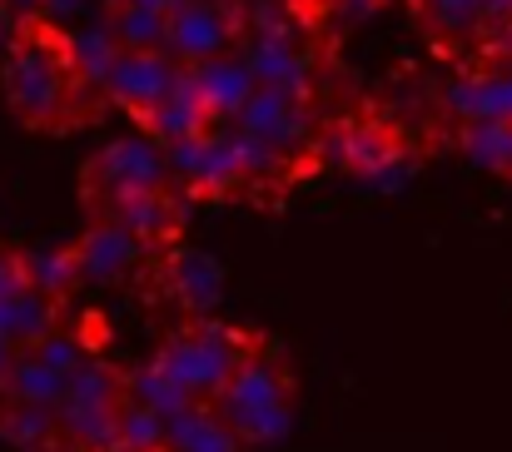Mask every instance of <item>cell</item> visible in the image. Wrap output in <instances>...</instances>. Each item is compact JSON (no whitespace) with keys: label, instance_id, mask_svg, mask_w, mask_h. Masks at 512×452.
<instances>
[{"label":"cell","instance_id":"obj_1","mask_svg":"<svg viewBox=\"0 0 512 452\" xmlns=\"http://www.w3.org/2000/svg\"><path fill=\"white\" fill-rule=\"evenodd\" d=\"M0 95L35 135H75L100 125L110 105L100 75L80 55V40L50 15H20L10 45L0 50Z\"/></svg>","mask_w":512,"mask_h":452},{"label":"cell","instance_id":"obj_2","mask_svg":"<svg viewBox=\"0 0 512 452\" xmlns=\"http://www.w3.org/2000/svg\"><path fill=\"white\" fill-rule=\"evenodd\" d=\"M214 408L244 438V448H274L279 438H289L294 408H299V378H294L289 348L274 333H264V343L239 363V373L214 398Z\"/></svg>","mask_w":512,"mask_h":452},{"label":"cell","instance_id":"obj_3","mask_svg":"<svg viewBox=\"0 0 512 452\" xmlns=\"http://www.w3.org/2000/svg\"><path fill=\"white\" fill-rule=\"evenodd\" d=\"M259 343H264V328H249L219 313H189L174 328H165L155 358L170 368V378L194 403H214Z\"/></svg>","mask_w":512,"mask_h":452},{"label":"cell","instance_id":"obj_4","mask_svg":"<svg viewBox=\"0 0 512 452\" xmlns=\"http://www.w3.org/2000/svg\"><path fill=\"white\" fill-rule=\"evenodd\" d=\"M174 184L189 199H209V204H249L254 199V169L244 150V130L234 120L209 125L204 135L170 145Z\"/></svg>","mask_w":512,"mask_h":452},{"label":"cell","instance_id":"obj_5","mask_svg":"<svg viewBox=\"0 0 512 452\" xmlns=\"http://www.w3.org/2000/svg\"><path fill=\"white\" fill-rule=\"evenodd\" d=\"M160 184H174L170 150L155 135H125V140H110L105 150H95L80 164V209L90 214L110 199L160 189Z\"/></svg>","mask_w":512,"mask_h":452},{"label":"cell","instance_id":"obj_6","mask_svg":"<svg viewBox=\"0 0 512 452\" xmlns=\"http://www.w3.org/2000/svg\"><path fill=\"white\" fill-rule=\"evenodd\" d=\"M259 145L279 154H294V159H314V164H329L324 159V115L314 105V95H299V90H284V85H259L249 95V105L239 110V120Z\"/></svg>","mask_w":512,"mask_h":452},{"label":"cell","instance_id":"obj_7","mask_svg":"<svg viewBox=\"0 0 512 452\" xmlns=\"http://www.w3.org/2000/svg\"><path fill=\"white\" fill-rule=\"evenodd\" d=\"M408 150V130L378 110L339 115L324 125V159L353 179H393L398 169H408Z\"/></svg>","mask_w":512,"mask_h":452},{"label":"cell","instance_id":"obj_8","mask_svg":"<svg viewBox=\"0 0 512 452\" xmlns=\"http://www.w3.org/2000/svg\"><path fill=\"white\" fill-rule=\"evenodd\" d=\"M75 259H80V279L90 289H150L160 264L170 254L150 249L145 239H135L130 229L120 224H105V219H85V229L70 239Z\"/></svg>","mask_w":512,"mask_h":452},{"label":"cell","instance_id":"obj_9","mask_svg":"<svg viewBox=\"0 0 512 452\" xmlns=\"http://www.w3.org/2000/svg\"><path fill=\"white\" fill-rule=\"evenodd\" d=\"M179 80H184V65L170 50H115V60L100 75L110 105L125 110L140 130H150V120L165 110V100L179 90Z\"/></svg>","mask_w":512,"mask_h":452},{"label":"cell","instance_id":"obj_10","mask_svg":"<svg viewBox=\"0 0 512 452\" xmlns=\"http://www.w3.org/2000/svg\"><path fill=\"white\" fill-rule=\"evenodd\" d=\"M65 308L70 303L60 294H50L45 284L30 279L25 249H5L0 244V338L5 343H15V348L40 343L65 318Z\"/></svg>","mask_w":512,"mask_h":452},{"label":"cell","instance_id":"obj_11","mask_svg":"<svg viewBox=\"0 0 512 452\" xmlns=\"http://www.w3.org/2000/svg\"><path fill=\"white\" fill-rule=\"evenodd\" d=\"M244 35H249V15L239 0H179V10L170 15L165 50L189 70V65L239 50Z\"/></svg>","mask_w":512,"mask_h":452},{"label":"cell","instance_id":"obj_12","mask_svg":"<svg viewBox=\"0 0 512 452\" xmlns=\"http://www.w3.org/2000/svg\"><path fill=\"white\" fill-rule=\"evenodd\" d=\"M85 219L120 224V229H130L135 239H145L150 249L170 254V249H179L184 224H189V194H184L179 184H160V189H140V194L110 199V204L90 209Z\"/></svg>","mask_w":512,"mask_h":452},{"label":"cell","instance_id":"obj_13","mask_svg":"<svg viewBox=\"0 0 512 452\" xmlns=\"http://www.w3.org/2000/svg\"><path fill=\"white\" fill-rule=\"evenodd\" d=\"M423 40L453 60V65H478L488 50V30H483V0H408Z\"/></svg>","mask_w":512,"mask_h":452},{"label":"cell","instance_id":"obj_14","mask_svg":"<svg viewBox=\"0 0 512 452\" xmlns=\"http://www.w3.org/2000/svg\"><path fill=\"white\" fill-rule=\"evenodd\" d=\"M244 50L259 70V85H284L299 95H314L319 85V55L294 25H259L244 35Z\"/></svg>","mask_w":512,"mask_h":452},{"label":"cell","instance_id":"obj_15","mask_svg":"<svg viewBox=\"0 0 512 452\" xmlns=\"http://www.w3.org/2000/svg\"><path fill=\"white\" fill-rule=\"evenodd\" d=\"M224 294V274L209 254H194V249H170V259L160 264L155 284L145 289V299H165L170 308H179V318L189 313H214Z\"/></svg>","mask_w":512,"mask_h":452},{"label":"cell","instance_id":"obj_16","mask_svg":"<svg viewBox=\"0 0 512 452\" xmlns=\"http://www.w3.org/2000/svg\"><path fill=\"white\" fill-rule=\"evenodd\" d=\"M189 80L199 90V100L209 105V115L224 125V120H239V110L249 105V95L259 90V70L249 60V50H229V55H214L204 65H189Z\"/></svg>","mask_w":512,"mask_h":452},{"label":"cell","instance_id":"obj_17","mask_svg":"<svg viewBox=\"0 0 512 452\" xmlns=\"http://www.w3.org/2000/svg\"><path fill=\"white\" fill-rule=\"evenodd\" d=\"M448 120H512V65H473L443 85Z\"/></svg>","mask_w":512,"mask_h":452},{"label":"cell","instance_id":"obj_18","mask_svg":"<svg viewBox=\"0 0 512 452\" xmlns=\"http://www.w3.org/2000/svg\"><path fill=\"white\" fill-rule=\"evenodd\" d=\"M165 448L170 452H249L244 438L224 423V413L214 403H189L184 413H174Z\"/></svg>","mask_w":512,"mask_h":452},{"label":"cell","instance_id":"obj_19","mask_svg":"<svg viewBox=\"0 0 512 452\" xmlns=\"http://www.w3.org/2000/svg\"><path fill=\"white\" fill-rule=\"evenodd\" d=\"M0 438L20 452H60L65 448V428H60V408L45 403H25L5 393V413H0Z\"/></svg>","mask_w":512,"mask_h":452},{"label":"cell","instance_id":"obj_20","mask_svg":"<svg viewBox=\"0 0 512 452\" xmlns=\"http://www.w3.org/2000/svg\"><path fill=\"white\" fill-rule=\"evenodd\" d=\"M209 125H219V120L209 115V105L199 100V90H194V80H189V70H184L179 90H174L170 100H165V110L150 120V130H145V135H155V140L170 150V145H184V140L204 135Z\"/></svg>","mask_w":512,"mask_h":452},{"label":"cell","instance_id":"obj_21","mask_svg":"<svg viewBox=\"0 0 512 452\" xmlns=\"http://www.w3.org/2000/svg\"><path fill=\"white\" fill-rule=\"evenodd\" d=\"M448 135L478 169L512 179V120H453Z\"/></svg>","mask_w":512,"mask_h":452},{"label":"cell","instance_id":"obj_22","mask_svg":"<svg viewBox=\"0 0 512 452\" xmlns=\"http://www.w3.org/2000/svg\"><path fill=\"white\" fill-rule=\"evenodd\" d=\"M100 25L120 50H165V40H170V15L145 10V5H125V0H105Z\"/></svg>","mask_w":512,"mask_h":452},{"label":"cell","instance_id":"obj_23","mask_svg":"<svg viewBox=\"0 0 512 452\" xmlns=\"http://www.w3.org/2000/svg\"><path fill=\"white\" fill-rule=\"evenodd\" d=\"M65 388H70V373H60L55 363H45V358L30 353V348H20V358H15V368H10V378H5V393H10V398L45 403V408H60Z\"/></svg>","mask_w":512,"mask_h":452},{"label":"cell","instance_id":"obj_24","mask_svg":"<svg viewBox=\"0 0 512 452\" xmlns=\"http://www.w3.org/2000/svg\"><path fill=\"white\" fill-rule=\"evenodd\" d=\"M478 65H512V30L508 35H498V40L488 45V55H483ZM468 70H473V65H468Z\"/></svg>","mask_w":512,"mask_h":452},{"label":"cell","instance_id":"obj_25","mask_svg":"<svg viewBox=\"0 0 512 452\" xmlns=\"http://www.w3.org/2000/svg\"><path fill=\"white\" fill-rule=\"evenodd\" d=\"M125 5H145V10H160V15H174L179 0H125Z\"/></svg>","mask_w":512,"mask_h":452},{"label":"cell","instance_id":"obj_26","mask_svg":"<svg viewBox=\"0 0 512 452\" xmlns=\"http://www.w3.org/2000/svg\"><path fill=\"white\" fill-rule=\"evenodd\" d=\"M60 452H85V448H75V443H65V448H60Z\"/></svg>","mask_w":512,"mask_h":452},{"label":"cell","instance_id":"obj_27","mask_svg":"<svg viewBox=\"0 0 512 452\" xmlns=\"http://www.w3.org/2000/svg\"><path fill=\"white\" fill-rule=\"evenodd\" d=\"M0 413H5V388H0Z\"/></svg>","mask_w":512,"mask_h":452},{"label":"cell","instance_id":"obj_28","mask_svg":"<svg viewBox=\"0 0 512 452\" xmlns=\"http://www.w3.org/2000/svg\"><path fill=\"white\" fill-rule=\"evenodd\" d=\"M110 452H130V448H110Z\"/></svg>","mask_w":512,"mask_h":452}]
</instances>
